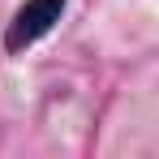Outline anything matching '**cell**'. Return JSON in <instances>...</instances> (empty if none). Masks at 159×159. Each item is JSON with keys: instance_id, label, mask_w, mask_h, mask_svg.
I'll return each mask as SVG.
<instances>
[{"instance_id": "1", "label": "cell", "mask_w": 159, "mask_h": 159, "mask_svg": "<svg viewBox=\"0 0 159 159\" xmlns=\"http://www.w3.org/2000/svg\"><path fill=\"white\" fill-rule=\"evenodd\" d=\"M60 9H65V0H26V4L17 9L13 26H9V52H22L39 34H48L52 22L60 17Z\"/></svg>"}]
</instances>
